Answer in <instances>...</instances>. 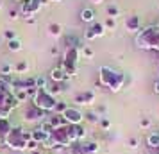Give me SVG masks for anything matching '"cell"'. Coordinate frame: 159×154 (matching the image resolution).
<instances>
[{
    "mask_svg": "<svg viewBox=\"0 0 159 154\" xmlns=\"http://www.w3.org/2000/svg\"><path fill=\"white\" fill-rule=\"evenodd\" d=\"M16 2H23V0H16Z\"/></svg>",
    "mask_w": 159,
    "mask_h": 154,
    "instance_id": "b9f144b4",
    "label": "cell"
},
{
    "mask_svg": "<svg viewBox=\"0 0 159 154\" xmlns=\"http://www.w3.org/2000/svg\"><path fill=\"white\" fill-rule=\"evenodd\" d=\"M100 125L104 127V129H109V125H111V122H109L107 118H100Z\"/></svg>",
    "mask_w": 159,
    "mask_h": 154,
    "instance_id": "1f68e13d",
    "label": "cell"
},
{
    "mask_svg": "<svg viewBox=\"0 0 159 154\" xmlns=\"http://www.w3.org/2000/svg\"><path fill=\"white\" fill-rule=\"evenodd\" d=\"M11 129H13V124L9 122V118H0V136L6 138L11 133Z\"/></svg>",
    "mask_w": 159,
    "mask_h": 154,
    "instance_id": "2e32d148",
    "label": "cell"
},
{
    "mask_svg": "<svg viewBox=\"0 0 159 154\" xmlns=\"http://www.w3.org/2000/svg\"><path fill=\"white\" fill-rule=\"evenodd\" d=\"M89 2H93V4H97V6H100V4H104V0H89Z\"/></svg>",
    "mask_w": 159,
    "mask_h": 154,
    "instance_id": "74e56055",
    "label": "cell"
},
{
    "mask_svg": "<svg viewBox=\"0 0 159 154\" xmlns=\"http://www.w3.org/2000/svg\"><path fill=\"white\" fill-rule=\"evenodd\" d=\"M125 82H127L125 73L116 72L109 66H100V70H98V86H104V88L111 90V91H120L125 86Z\"/></svg>",
    "mask_w": 159,
    "mask_h": 154,
    "instance_id": "6da1fadb",
    "label": "cell"
},
{
    "mask_svg": "<svg viewBox=\"0 0 159 154\" xmlns=\"http://www.w3.org/2000/svg\"><path fill=\"white\" fill-rule=\"evenodd\" d=\"M32 154H41V152H38V151H34V152H32Z\"/></svg>",
    "mask_w": 159,
    "mask_h": 154,
    "instance_id": "f35d334b",
    "label": "cell"
},
{
    "mask_svg": "<svg viewBox=\"0 0 159 154\" xmlns=\"http://www.w3.org/2000/svg\"><path fill=\"white\" fill-rule=\"evenodd\" d=\"M43 117H47V111H41L39 108H36L34 104H30L29 108L25 110V120H29V122H36V120H41Z\"/></svg>",
    "mask_w": 159,
    "mask_h": 154,
    "instance_id": "ba28073f",
    "label": "cell"
},
{
    "mask_svg": "<svg viewBox=\"0 0 159 154\" xmlns=\"http://www.w3.org/2000/svg\"><path fill=\"white\" fill-rule=\"evenodd\" d=\"M63 117H65L66 124H70V125H79V124H82V120H84V113H82L79 108L68 106V110L63 113Z\"/></svg>",
    "mask_w": 159,
    "mask_h": 154,
    "instance_id": "52a82bcc",
    "label": "cell"
},
{
    "mask_svg": "<svg viewBox=\"0 0 159 154\" xmlns=\"http://www.w3.org/2000/svg\"><path fill=\"white\" fill-rule=\"evenodd\" d=\"M34 79H36V88L38 90H47L48 88V77L38 75V77H34Z\"/></svg>",
    "mask_w": 159,
    "mask_h": 154,
    "instance_id": "d6986e66",
    "label": "cell"
},
{
    "mask_svg": "<svg viewBox=\"0 0 159 154\" xmlns=\"http://www.w3.org/2000/svg\"><path fill=\"white\" fill-rule=\"evenodd\" d=\"M32 140V134L23 131L22 127H13L11 133L6 136V145L13 151H25L27 149V142Z\"/></svg>",
    "mask_w": 159,
    "mask_h": 154,
    "instance_id": "277c9868",
    "label": "cell"
},
{
    "mask_svg": "<svg viewBox=\"0 0 159 154\" xmlns=\"http://www.w3.org/2000/svg\"><path fill=\"white\" fill-rule=\"evenodd\" d=\"M27 68H29V65H27V61H20V63H18V65L15 66V70H16V72H18V73L25 72Z\"/></svg>",
    "mask_w": 159,
    "mask_h": 154,
    "instance_id": "83f0119b",
    "label": "cell"
},
{
    "mask_svg": "<svg viewBox=\"0 0 159 154\" xmlns=\"http://www.w3.org/2000/svg\"><path fill=\"white\" fill-rule=\"evenodd\" d=\"M47 91H48L50 95L56 97L57 93H61V91H63V86H61V82H54L52 86H48V88H47Z\"/></svg>",
    "mask_w": 159,
    "mask_h": 154,
    "instance_id": "7402d4cb",
    "label": "cell"
},
{
    "mask_svg": "<svg viewBox=\"0 0 159 154\" xmlns=\"http://www.w3.org/2000/svg\"><path fill=\"white\" fill-rule=\"evenodd\" d=\"M125 29L129 30V32H139V30H141V20H139V16H136V15L127 16V20H125Z\"/></svg>",
    "mask_w": 159,
    "mask_h": 154,
    "instance_id": "8fae6325",
    "label": "cell"
},
{
    "mask_svg": "<svg viewBox=\"0 0 159 154\" xmlns=\"http://www.w3.org/2000/svg\"><path fill=\"white\" fill-rule=\"evenodd\" d=\"M93 100H95V91H84V93L75 95V102H77V104L89 106V104H93Z\"/></svg>",
    "mask_w": 159,
    "mask_h": 154,
    "instance_id": "4fadbf2b",
    "label": "cell"
},
{
    "mask_svg": "<svg viewBox=\"0 0 159 154\" xmlns=\"http://www.w3.org/2000/svg\"><path fill=\"white\" fill-rule=\"evenodd\" d=\"M154 91H156V93H159V79L154 82Z\"/></svg>",
    "mask_w": 159,
    "mask_h": 154,
    "instance_id": "8d00e7d4",
    "label": "cell"
},
{
    "mask_svg": "<svg viewBox=\"0 0 159 154\" xmlns=\"http://www.w3.org/2000/svg\"><path fill=\"white\" fill-rule=\"evenodd\" d=\"M18 100L15 97V91L11 86L0 81V118H9L11 111L18 108Z\"/></svg>",
    "mask_w": 159,
    "mask_h": 154,
    "instance_id": "3957f363",
    "label": "cell"
},
{
    "mask_svg": "<svg viewBox=\"0 0 159 154\" xmlns=\"http://www.w3.org/2000/svg\"><path fill=\"white\" fill-rule=\"evenodd\" d=\"M38 147H39V143H38L36 140H29V142H27V149H25V151L34 152V151H38Z\"/></svg>",
    "mask_w": 159,
    "mask_h": 154,
    "instance_id": "4316f807",
    "label": "cell"
},
{
    "mask_svg": "<svg viewBox=\"0 0 159 154\" xmlns=\"http://www.w3.org/2000/svg\"><path fill=\"white\" fill-rule=\"evenodd\" d=\"M129 147H130V149H136V147H138V140L136 138H130L129 140Z\"/></svg>",
    "mask_w": 159,
    "mask_h": 154,
    "instance_id": "d6a6232c",
    "label": "cell"
},
{
    "mask_svg": "<svg viewBox=\"0 0 159 154\" xmlns=\"http://www.w3.org/2000/svg\"><path fill=\"white\" fill-rule=\"evenodd\" d=\"M32 104H34L36 108H39L41 111L54 113V111H56V104H57V100H56V97L50 95L47 90H38L36 95L32 97Z\"/></svg>",
    "mask_w": 159,
    "mask_h": 154,
    "instance_id": "5b68a950",
    "label": "cell"
},
{
    "mask_svg": "<svg viewBox=\"0 0 159 154\" xmlns=\"http://www.w3.org/2000/svg\"><path fill=\"white\" fill-rule=\"evenodd\" d=\"M84 118H86V120H89V122H93V124L100 122V115H97V113H93V111L86 113V115H84Z\"/></svg>",
    "mask_w": 159,
    "mask_h": 154,
    "instance_id": "cb8c5ba5",
    "label": "cell"
},
{
    "mask_svg": "<svg viewBox=\"0 0 159 154\" xmlns=\"http://www.w3.org/2000/svg\"><path fill=\"white\" fill-rule=\"evenodd\" d=\"M4 34H6V38H7V41H11V40H16V32H15V30H6Z\"/></svg>",
    "mask_w": 159,
    "mask_h": 154,
    "instance_id": "f546056e",
    "label": "cell"
},
{
    "mask_svg": "<svg viewBox=\"0 0 159 154\" xmlns=\"http://www.w3.org/2000/svg\"><path fill=\"white\" fill-rule=\"evenodd\" d=\"M7 49L11 52H20L22 50V41L20 40H11V41H7Z\"/></svg>",
    "mask_w": 159,
    "mask_h": 154,
    "instance_id": "44dd1931",
    "label": "cell"
},
{
    "mask_svg": "<svg viewBox=\"0 0 159 154\" xmlns=\"http://www.w3.org/2000/svg\"><path fill=\"white\" fill-rule=\"evenodd\" d=\"M82 54H84V56H86L88 59L93 58V50H91V49H88V47H84V49H82Z\"/></svg>",
    "mask_w": 159,
    "mask_h": 154,
    "instance_id": "4dcf8cb0",
    "label": "cell"
},
{
    "mask_svg": "<svg viewBox=\"0 0 159 154\" xmlns=\"http://www.w3.org/2000/svg\"><path fill=\"white\" fill-rule=\"evenodd\" d=\"M48 79H52L54 82H65L66 79H68V73H66L63 63H61L59 66H56V68H52V70H50V75H48Z\"/></svg>",
    "mask_w": 159,
    "mask_h": 154,
    "instance_id": "9c48e42d",
    "label": "cell"
},
{
    "mask_svg": "<svg viewBox=\"0 0 159 154\" xmlns=\"http://www.w3.org/2000/svg\"><path fill=\"white\" fill-rule=\"evenodd\" d=\"M147 143H148L150 149H157V151H159V131L150 133V134H148V138H147Z\"/></svg>",
    "mask_w": 159,
    "mask_h": 154,
    "instance_id": "ac0fdd59",
    "label": "cell"
},
{
    "mask_svg": "<svg viewBox=\"0 0 159 154\" xmlns=\"http://www.w3.org/2000/svg\"><path fill=\"white\" fill-rule=\"evenodd\" d=\"M118 15H120V9H118V6H107V16L116 18Z\"/></svg>",
    "mask_w": 159,
    "mask_h": 154,
    "instance_id": "484cf974",
    "label": "cell"
},
{
    "mask_svg": "<svg viewBox=\"0 0 159 154\" xmlns=\"http://www.w3.org/2000/svg\"><path fill=\"white\" fill-rule=\"evenodd\" d=\"M65 45H66V49H72V47H77L79 49V45H80V40L77 34H66L65 36Z\"/></svg>",
    "mask_w": 159,
    "mask_h": 154,
    "instance_id": "e0dca14e",
    "label": "cell"
},
{
    "mask_svg": "<svg viewBox=\"0 0 159 154\" xmlns=\"http://www.w3.org/2000/svg\"><path fill=\"white\" fill-rule=\"evenodd\" d=\"M18 13H20V11H11V13H9V18H11V20H16V18H18Z\"/></svg>",
    "mask_w": 159,
    "mask_h": 154,
    "instance_id": "836d02e7",
    "label": "cell"
},
{
    "mask_svg": "<svg viewBox=\"0 0 159 154\" xmlns=\"http://www.w3.org/2000/svg\"><path fill=\"white\" fill-rule=\"evenodd\" d=\"M48 34H50V36H61V34H63L61 23H50V25H48Z\"/></svg>",
    "mask_w": 159,
    "mask_h": 154,
    "instance_id": "ffe728a7",
    "label": "cell"
},
{
    "mask_svg": "<svg viewBox=\"0 0 159 154\" xmlns=\"http://www.w3.org/2000/svg\"><path fill=\"white\" fill-rule=\"evenodd\" d=\"M30 134H32V140H36L39 145H43L45 142L50 138V133L45 131L41 125H39V127H36V129H32V131H30Z\"/></svg>",
    "mask_w": 159,
    "mask_h": 154,
    "instance_id": "7c38bea8",
    "label": "cell"
},
{
    "mask_svg": "<svg viewBox=\"0 0 159 154\" xmlns=\"http://www.w3.org/2000/svg\"><path fill=\"white\" fill-rule=\"evenodd\" d=\"M79 18H80V22H84V23H93L95 22V11L89 7H84L79 13Z\"/></svg>",
    "mask_w": 159,
    "mask_h": 154,
    "instance_id": "9a60e30c",
    "label": "cell"
},
{
    "mask_svg": "<svg viewBox=\"0 0 159 154\" xmlns=\"http://www.w3.org/2000/svg\"><path fill=\"white\" fill-rule=\"evenodd\" d=\"M0 7H2V0H0Z\"/></svg>",
    "mask_w": 159,
    "mask_h": 154,
    "instance_id": "60d3db41",
    "label": "cell"
},
{
    "mask_svg": "<svg viewBox=\"0 0 159 154\" xmlns=\"http://www.w3.org/2000/svg\"><path fill=\"white\" fill-rule=\"evenodd\" d=\"M45 4H47V0H23L22 7H20V13L25 18H32L41 9V6H45Z\"/></svg>",
    "mask_w": 159,
    "mask_h": 154,
    "instance_id": "8992f818",
    "label": "cell"
},
{
    "mask_svg": "<svg viewBox=\"0 0 159 154\" xmlns=\"http://www.w3.org/2000/svg\"><path fill=\"white\" fill-rule=\"evenodd\" d=\"M104 27H106V30L116 29V18H111V16H107V18H106V22H104Z\"/></svg>",
    "mask_w": 159,
    "mask_h": 154,
    "instance_id": "603a6c76",
    "label": "cell"
},
{
    "mask_svg": "<svg viewBox=\"0 0 159 154\" xmlns=\"http://www.w3.org/2000/svg\"><path fill=\"white\" fill-rule=\"evenodd\" d=\"M104 34H106L104 23H93V25L86 30L84 38H86V40H95V38H100V36H104Z\"/></svg>",
    "mask_w": 159,
    "mask_h": 154,
    "instance_id": "30bf717a",
    "label": "cell"
},
{
    "mask_svg": "<svg viewBox=\"0 0 159 154\" xmlns=\"http://www.w3.org/2000/svg\"><path fill=\"white\" fill-rule=\"evenodd\" d=\"M148 125H150V120L148 118H143L141 120V127H148Z\"/></svg>",
    "mask_w": 159,
    "mask_h": 154,
    "instance_id": "e575fe53",
    "label": "cell"
},
{
    "mask_svg": "<svg viewBox=\"0 0 159 154\" xmlns=\"http://www.w3.org/2000/svg\"><path fill=\"white\" fill-rule=\"evenodd\" d=\"M50 2H61V0H50Z\"/></svg>",
    "mask_w": 159,
    "mask_h": 154,
    "instance_id": "ab89813d",
    "label": "cell"
},
{
    "mask_svg": "<svg viewBox=\"0 0 159 154\" xmlns=\"http://www.w3.org/2000/svg\"><path fill=\"white\" fill-rule=\"evenodd\" d=\"M136 47L145 50H159V25H150L139 30L136 36Z\"/></svg>",
    "mask_w": 159,
    "mask_h": 154,
    "instance_id": "7a4b0ae2",
    "label": "cell"
},
{
    "mask_svg": "<svg viewBox=\"0 0 159 154\" xmlns=\"http://www.w3.org/2000/svg\"><path fill=\"white\" fill-rule=\"evenodd\" d=\"M50 54H52V56H57V54H59L57 47H52V49H50Z\"/></svg>",
    "mask_w": 159,
    "mask_h": 154,
    "instance_id": "d590c367",
    "label": "cell"
},
{
    "mask_svg": "<svg viewBox=\"0 0 159 154\" xmlns=\"http://www.w3.org/2000/svg\"><path fill=\"white\" fill-rule=\"evenodd\" d=\"M47 122H48V124H50L54 129H57V127H63V125H66L65 117H63V115H59V113H54V115H50Z\"/></svg>",
    "mask_w": 159,
    "mask_h": 154,
    "instance_id": "5bb4252c",
    "label": "cell"
},
{
    "mask_svg": "<svg viewBox=\"0 0 159 154\" xmlns=\"http://www.w3.org/2000/svg\"><path fill=\"white\" fill-rule=\"evenodd\" d=\"M66 110H68V104H66V102H61V100H57V104H56V111H54V113H59V115H63Z\"/></svg>",
    "mask_w": 159,
    "mask_h": 154,
    "instance_id": "d4e9b609",
    "label": "cell"
},
{
    "mask_svg": "<svg viewBox=\"0 0 159 154\" xmlns=\"http://www.w3.org/2000/svg\"><path fill=\"white\" fill-rule=\"evenodd\" d=\"M11 72H13V65H7V63L2 65V68H0V73H2V75H9Z\"/></svg>",
    "mask_w": 159,
    "mask_h": 154,
    "instance_id": "f1b7e54d",
    "label": "cell"
}]
</instances>
